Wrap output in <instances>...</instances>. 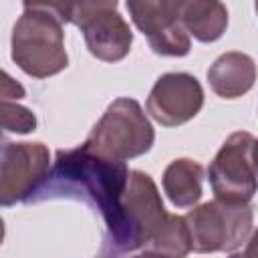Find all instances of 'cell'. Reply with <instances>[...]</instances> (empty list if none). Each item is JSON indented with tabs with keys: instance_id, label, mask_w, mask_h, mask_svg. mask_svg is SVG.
Returning <instances> with one entry per match:
<instances>
[{
	"instance_id": "6da1fadb",
	"label": "cell",
	"mask_w": 258,
	"mask_h": 258,
	"mask_svg": "<svg viewBox=\"0 0 258 258\" xmlns=\"http://www.w3.org/2000/svg\"><path fill=\"white\" fill-rule=\"evenodd\" d=\"M129 173L125 161L101 157L85 145L60 149L56 151L48 179L30 202L56 198L91 202L101 212L107 224V234H113L121 222V202L129 183Z\"/></svg>"
},
{
	"instance_id": "7a4b0ae2",
	"label": "cell",
	"mask_w": 258,
	"mask_h": 258,
	"mask_svg": "<svg viewBox=\"0 0 258 258\" xmlns=\"http://www.w3.org/2000/svg\"><path fill=\"white\" fill-rule=\"evenodd\" d=\"M62 2H26L12 30V60L30 77L44 79L67 69Z\"/></svg>"
},
{
	"instance_id": "3957f363",
	"label": "cell",
	"mask_w": 258,
	"mask_h": 258,
	"mask_svg": "<svg viewBox=\"0 0 258 258\" xmlns=\"http://www.w3.org/2000/svg\"><path fill=\"white\" fill-rule=\"evenodd\" d=\"M153 139V127L139 103L135 99L121 97L109 105L83 145L101 157L125 161L149 151Z\"/></svg>"
},
{
	"instance_id": "277c9868",
	"label": "cell",
	"mask_w": 258,
	"mask_h": 258,
	"mask_svg": "<svg viewBox=\"0 0 258 258\" xmlns=\"http://www.w3.org/2000/svg\"><path fill=\"white\" fill-rule=\"evenodd\" d=\"M191 250L200 254L228 252L238 248L252 230V210L248 204H228L214 200L189 210L185 216Z\"/></svg>"
},
{
	"instance_id": "5b68a950",
	"label": "cell",
	"mask_w": 258,
	"mask_h": 258,
	"mask_svg": "<svg viewBox=\"0 0 258 258\" xmlns=\"http://www.w3.org/2000/svg\"><path fill=\"white\" fill-rule=\"evenodd\" d=\"M254 137L246 131L232 133L214 161L208 175L216 200L228 204H248L258 189V171L254 165Z\"/></svg>"
},
{
	"instance_id": "8992f818",
	"label": "cell",
	"mask_w": 258,
	"mask_h": 258,
	"mask_svg": "<svg viewBox=\"0 0 258 258\" xmlns=\"http://www.w3.org/2000/svg\"><path fill=\"white\" fill-rule=\"evenodd\" d=\"M67 22L83 30L89 52L101 60L115 62L131 50L133 34L117 12V2L67 4Z\"/></svg>"
},
{
	"instance_id": "52a82bcc",
	"label": "cell",
	"mask_w": 258,
	"mask_h": 258,
	"mask_svg": "<svg viewBox=\"0 0 258 258\" xmlns=\"http://www.w3.org/2000/svg\"><path fill=\"white\" fill-rule=\"evenodd\" d=\"M48 149L42 143H4L2 147V206L30 202L48 179Z\"/></svg>"
},
{
	"instance_id": "ba28073f",
	"label": "cell",
	"mask_w": 258,
	"mask_h": 258,
	"mask_svg": "<svg viewBox=\"0 0 258 258\" xmlns=\"http://www.w3.org/2000/svg\"><path fill=\"white\" fill-rule=\"evenodd\" d=\"M179 4L181 2H127L133 22L157 54L183 56L189 52V36L179 18Z\"/></svg>"
},
{
	"instance_id": "9c48e42d",
	"label": "cell",
	"mask_w": 258,
	"mask_h": 258,
	"mask_svg": "<svg viewBox=\"0 0 258 258\" xmlns=\"http://www.w3.org/2000/svg\"><path fill=\"white\" fill-rule=\"evenodd\" d=\"M204 105V91L196 77L187 73H167L157 79L149 97H147V111L149 115L165 125L175 127L191 117Z\"/></svg>"
},
{
	"instance_id": "30bf717a",
	"label": "cell",
	"mask_w": 258,
	"mask_h": 258,
	"mask_svg": "<svg viewBox=\"0 0 258 258\" xmlns=\"http://www.w3.org/2000/svg\"><path fill=\"white\" fill-rule=\"evenodd\" d=\"M208 81L216 95L236 99L252 89L256 81V64L244 52H226L208 69Z\"/></svg>"
},
{
	"instance_id": "8fae6325",
	"label": "cell",
	"mask_w": 258,
	"mask_h": 258,
	"mask_svg": "<svg viewBox=\"0 0 258 258\" xmlns=\"http://www.w3.org/2000/svg\"><path fill=\"white\" fill-rule=\"evenodd\" d=\"M179 18L183 28L202 42L218 40L228 26V10L220 2H181Z\"/></svg>"
},
{
	"instance_id": "7c38bea8",
	"label": "cell",
	"mask_w": 258,
	"mask_h": 258,
	"mask_svg": "<svg viewBox=\"0 0 258 258\" xmlns=\"http://www.w3.org/2000/svg\"><path fill=\"white\" fill-rule=\"evenodd\" d=\"M204 169L194 159H175L163 171V189L173 206L189 208L202 198Z\"/></svg>"
},
{
	"instance_id": "4fadbf2b",
	"label": "cell",
	"mask_w": 258,
	"mask_h": 258,
	"mask_svg": "<svg viewBox=\"0 0 258 258\" xmlns=\"http://www.w3.org/2000/svg\"><path fill=\"white\" fill-rule=\"evenodd\" d=\"M189 250H191V242H189L185 218L169 216L165 228L141 252L155 258H183Z\"/></svg>"
},
{
	"instance_id": "5bb4252c",
	"label": "cell",
	"mask_w": 258,
	"mask_h": 258,
	"mask_svg": "<svg viewBox=\"0 0 258 258\" xmlns=\"http://www.w3.org/2000/svg\"><path fill=\"white\" fill-rule=\"evenodd\" d=\"M36 117L26 107H20L10 101H2V129L12 133H28L34 131Z\"/></svg>"
},
{
	"instance_id": "9a60e30c",
	"label": "cell",
	"mask_w": 258,
	"mask_h": 258,
	"mask_svg": "<svg viewBox=\"0 0 258 258\" xmlns=\"http://www.w3.org/2000/svg\"><path fill=\"white\" fill-rule=\"evenodd\" d=\"M2 101H8V99H20V97H24V89L16 83V81H12L10 77H8V73H4L2 75Z\"/></svg>"
},
{
	"instance_id": "2e32d148",
	"label": "cell",
	"mask_w": 258,
	"mask_h": 258,
	"mask_svg": "<svg viewBox=\"0 0 258 258\" xmlns=\"http://www.w3.org/2000/svg\"><path fill=\"white\" fill-rule=\"evenodd\" d=\"M230 258H258V230L252 234V238L248 240V246L242 254H232Z\"/></svg>"
},
{
	"instance_id": "e0dca14e",
	"label": "cell",
	"mask_w": 258,
	"mask_h": 258,
	"mask_svg": "<svg viewBox=\"0 0 258 258\" xmlns=\"http://www.w3.org/2000/svg\"><path fill=\"white\" fill-rule=\"evenodd\" d=\"M252 155H254V165H256V171H258V141H254V151H252Z\"/></svg>"
},
{
	"instance_id": "ac0fdd59",
	"label": "cell",
	"mask_w": 258,
	"mask_h": 258,
	"mask_svg": "<svg viewBox=\"0 0 258 258\" xmlns=\"http://www.w3.org/2000/svg\"><path fill=\"white\" fill-rule=\"evenodd\" d=\"M129 258H155V256H149V254H137V256H129Z\"/></svg>"
},
{
	"instance_id": "d6986e66",
	"label": "cell",
	"mask_w": 258,
	"mask_h": 258,
	"mask_svg": "<svg viewBox=\"0 0 258 258\" xmlns=\"http://www.w3.org/2000/svg\"><path fill=\"white\" fill-rule=\"evenodd\" d=\"M256 12H258V2H256Z\"/></svg>"
}]
</instances>
